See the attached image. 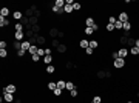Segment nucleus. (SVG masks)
Wrapping results in <instances>:
<instances>
[{
  "label": "nucleus",
  "instance_id": "1",
  "mask_svg": "<svg viewBox=\"0 0 139 103\" xmlns=\"http://www.w3.org/2000/svg\"><path fill=\"white\" fill-rule=\"evenodd\" d=\"M117 20H119V22H122V23H125V22H130V15H128V12L122 11L121 14L117 15Z\"/></svg>",
  "mask_w": 139,
  "mask_h": 103
},
{
  "label": "nucleus",
  "instance_id": "2",
  "mask_svg": "<svg viewBox=\"0 0 139 103\" xmlns=\"http://www.w3.org/2000/svg\"><path fill=\"white\" fill-rule=\"evenodd\" d=\"M117 52H119V58H124V60H127V57L130 55V49L128 48H121Z\"/></svg>",
  "mask_w": 139,
  "mask_h": 103
},
{
  "label": "nucleus",
  "instance_id": "3",
  "mask_svg": "<svg viewBox=\"0 0 139 103\" xmlns=\"http://www.w3.org/2000/svg\"><path fill=\"white\" fill-rule=\"evenodd\" d=\"M113 66H114L116 69H122V68L125 66V60H124V58H117V60H114V61H113Z\"/></svg>",
  "mask_w": 139,
  "mask_h": 103
},
{
  "label": "nucleus",
  "instance_id": "4",
  "mask_svg": "<svg viewBox=\"0 0 139 103\" xmlns=\"http://www.w3.org/2000/svg\"><path fill=\"white\" fill-rule=\"evenodd\" d=\"M47 43H48V42H47V37H45V35H42V34L37 35V46H39V48H43Z\"/></svg>",
  "mask_w": 139,
  "mask_h": 103
},
{
  "label": "nucleus",
  "instance_id": "5",
  "mask_svg": "<svg viewBox=\"0 0 139 103\" xmlns=\"http://www.w3.org/2000/svg\"><path fill=\"white\" fill-rule=\"evenodd\" d=\"M59 34H60V31H59L57 28H54V26L48 29V35H50L51 38H59Z\"/></svg>",
  "mask_w": 139,
  "mask_h": 103
},
{
  "label": "nucleus",
  "instance_id": "6",
  "mask_svg": "<svg viewBox=\"0 0 139 103\" xmlns=\"http://www.w3.org/2000/svg\"><path fill=\"white\" fill-rule=\"evenodd\" d=\"M3 92H9V94H16V92H17V86H16L14 83H11V85H8V86H5V88H3Z\"/></svg>",
  "mask_w": 139,
  "mask_h": 103
},
{
  "label": "nucleus",
  "instance_id": "7",
  "mask_svg": "<svg viewBox=\"0 0 139 103\" xmlns=\"http://www.w3.org/2000/svg\"><path fill=\"white\" fill-rule=\"evenodd\" d=\"M79 48H82V49L90 48V40H87V38H81V40H79Z\"/></svg>",
  "mask_w": 139,
  "mask_h": 103
},
{
  "label": "nucleus",
  "instance_id": "8",
  "mask_svg": "<svg viewBox=\"0 0 139 103\" xmlns=\"http://www.w3.org/2000/svg\"><path fill=\"white\" fill-rule=\"evenodd\" d=\"M3 101H6V103H12L14 101V94H9V92H3Z\"/></svg>",
  "mask_w": 139,
  "mask_h": 103
},
{
  "label": "nucleus",
  "instance_id": "9",
  "mask_svg": "<svg viewBox=\"0 0 139 103\" xmlns=\"http://www.w3.org/2000/svg\"><path fill=\"white\" fill-rule=\"evenodd\" d=\"M84 22H85V26H87V28H93V26L96 25V22H94L93 17H85Z\"/></svg>",
  "mask_w": 139,
  "mask_h": 103
},
{
  "label": "nucleus",
  "instance_id": "10",
  "mask_svg": "<svg viewBox=\"0 0 139 103\" xmlns=\"http://www.w3.org/2000/svg\"><path fill=\"white\" fill-rule=\"evenodd\" d=\"M56 49H57V52H59V54H65V52L68 51V46H67L65 43H60V45H59Z\"/></svg>",
  "mask_w": 139,
  "mask_h": 103
},
{
  "label": "nucleus",
  "instance_id": "11",
  "mask_svg": "<svg viewBox=\"0 0 139 103\" xmlns=\"http://www.w3.org/2000/svg\"><path fill=\"white\" fill-rule=\"evenodd\" d=\"M76 68H77V65L74 63V61H71V60H68L65 63V69L67 71H71V69H76Z\"/></svg>",
  "mask_w": 139,
  "mask_h": 103
},
{
  "label": "nucleus",
  "instance_id": "12",
  "mask_svg": "<svg viewBox=\"0 0 139 103\" xmlns=\"http://www.w3.org/2000/svg\"><path fill=\"white\" fill-rule=\"evenodd\" d=\"M23 15H25V14H23L22 11H14V12H12V18H14V20H22Z\"/></svg>",
  "mask_w": 139,
  "mask_h": 103
},
{
  "label": "nucleus",
  "instance_id": "13",
  "mask_svg": "<svg viewBox=\"0 0 139 103\" xmlns=\"http://www.w3.org/2000/svg\"><path fill=\"white\" fill-rule=\"evenodd\" d=\"M133 46H136V38H134V37H128V38H127V48L130 49V48H133Z\"/></svg>",
  "mask_w": 139,
  "mask_h": 103
},
{
  "label": "nucleus",
  "instance_id": "14",
  "mask_svg": "<svg viewBox=\"0 0 139 103\" xmlns=\"http://www.w3.org/2000/svg\"><path fill=\"white\" fill-rule=\"evenodd\" d=\"M23 38H25V32H14V40L23 42Z\"/></svg>",
  "mask_w": 139,
  "mask_h": 103
},
{
  "label": "nucleus",
  "instance_id": "15",
  "mask_svg": "<svg viewBox=\"0 0 139 103\" xmlns=\"http://www.w3.org/2000/svg\"><path fill=\"white\" fill-rule=\"evenodd\" d=\"M31 46H33V45L28 42V40H23V42H22V49H23V51H26V52H28Z\"/></svg>",
  "mask_w": 139,
  "mask_h": 103
},
{
  "label": "nucleus",
  "instance_id": "16",
  "mask_svg": "<svg viewBox=\"0 0 139 103\" xmlns=\"http://www.w3.org/2000/svg\"><path fill=\"white\" fill-rule=\"evenodd\" d=\"M12 48H14L16 52L20 51V49H22V42H17V40H14V42H12Z\"/></svg>",
  "mask_w": 139,
  "mask_h": 103
},
{
  "label": "nucleus",
  "instance_id": "17",
  "mask_svg": "<svg viewBox=\"0 0 139 103\" xmlns=\"http://www.w3.org/2000/svg\"><path fill=\"white\" fill-rule=\"evenodd\" d=\"M8 25H9V20L6 17H0V28H5Z\"/></svg>",
  "mask_w": 139,
  "mask_h": 103
},
{
  "label": "nucleus",
  "instance_id": "18",
  "mask_svg": "<svg viewBox=\"0 0 139 103\" xmlns=\"http://www.w3.org/2000/svg\"><path fill=\"white\" fill-rule=\"evenodd\" d=\"M8 15H9V8L3 6L2 9H0V17H8Z\"/></svg>",
  "mask_w": 139,
  "mask_h": 103
},
{
  "label": "nucleus",
  "instance_id": "19",
  "mask_svg": "<svg viewBox=\"0 0 139 103\" xmlns=\"http://www.w3.org/2000/svg\"><path fill=\"white\" fill-rule=\"evenodd\" d=\"M57 88L64 91V89L67 88V81H65V80H57Z\"/></svg>",
  "mask_w": 139,
  "mask_h": 103
},
{
  "label": "nucleus",
  "instance_id": "20",
  "mask_svg": "<svg viewBox=\"0 0 139 103\" xmlns=\"http://www.w3.org/2000/svg\"><path fill=\"white\" fill-rule=\"evenodd\" d=\"M43 63L48 66V65H53V55H45L43 57Z\"/></svg>",
  "mask_w": 139,
  "mask_h": 103
},
{
  "label": "nucleus",
  "instance_id": "21",
  "mask_svg": "<svg viewBox=\"0 0 139 103\" xmlns=\"http://www.w3.org/2000/svg\"><path fill=\"white\" fill-rule=\"evenodd\" d=\"M48 43L51 45V48H57L59 45H60V40H59V38H53L51 42H48Z\"/></svg>",
  "mask_w": 139,
  "mask_h": 103
},
{
  "label": "nucleus",
  "instance_id": "22",
  "mask_svg": "<svg viewBox=\"0 0 139 103\" xmlns=\"http://www.w3.org/2000/svg\"><path fill=\"white\" fill-rule=\"evenodd\" d=\"M97 46H99V40H96V38L90 40V48H91V49H96Z\"/></svg>",
  "mask_w": 139,
  "mask_h": 103
},
{
  "label": "nucleus",
  "instance_id": "23",
  "mask_svg": "<svg viewBox=\"0 0 139 103\" xmlns=\"http://www.w3.org/2000/svg\"><path fill=\"white\" fill-rule=\"evenodd\" d=\"M47 88H48L50 91H54V89H57V81H50V83L47 85Z\"/></svg>",
  "mask_w": 139,
  "mask_h": 103
},
{
  "label": "nucleus",
  "instance_id": "24",
  "mask_svg": "<svg viewBox=\"0 0 139 103\" xmlns=\"http://www.w3.org/2000/svg\"><path fill=\"white\" fill-rule=\"evenodd\" d=\"M37 51H39V46H37V45H33V46L29 48V51H28V54H31V55H34V54H37Z\"/></svg>",
  "mask_w": 139,
  "mask_h": 103
},
{
  "label": "nucleus",
  "instance_id": "25",
  "mask_svg": "<svg viewBox=\"0 0 139 103\" xmlns=\"http://www.w3.org/2000/svg\"><path fill=\"white\" fill-rule=\"evenodd\" d=\"M54 6H57V8H65V0H56Z\"/></svg>",
  "mask_w": 139,
  "mask_h": 103
},
{
  "label": "nucleus",
  "instance_id": "26",
  "mask_svg": "<svg viewBox=\"0 0 139 103\" xmlns=\"http://www.w3.org/2000/svg\"><path fill=\"white\" fill-rule=\"evenodd\" d=\"M130 54H131L133 57H136V55H139V48H136V46H133V48H130Z\"/></svg>",
  "mask_w": 139,
  "mask_h": 103
},
{
  "label": "nucleus",
  "instance_id": "27",
  "mask_svg": "<svg viewBox=\"0 0 139 103\" xmlns=\"http://www.w3.org/2000/svg\"><path fill=\"white\" fill-rule=\"evenodd\" d=\"M74 88H77V85H74L73 81H67V88H65V89H68V91H73Z\"/></svg>",
  "mask_w": 139,
  "mask_h": 103
},
{
  "label": "nucleus",
  "instance_id": "28",
  "mask_svg": "<svg viewBox=\"0 0 139 103\" xmlns=\"http://www.w3.org/2000/svg\"><path fill=\"white\" fill-rule=\"evenodd\" d=\"M47 72H48V74H54V72H56V66H54V65H48V66H47Z\"/></svg>",
  "mask_w": 139,
  "mask_h": 103
},
{
  "label": "nucleus",
  "instance_id": "29",
  "mask_svg": "<svg viewBox=\"0 0 139 103\" xmlns=\"http://www.w3.org/2000/svg\"><path fill=\"white\" fill-rule=\"evenodd\" d=\"M77 95H79V91H77V88H74L73 91H70V97H71V98H76Z\"/></svg>",
  "mask_w": 139,
  "mask_h": 103
},
{
  "label": "nucleus",
  "instance_id": "30",
  "mask_svg": "<svg viewBox=\"0 0 139 103\" xmlns=\"http://www.w3.org/2000/svg\"><path fill=\"white\" fill-rule=\"evenodd\" d=\"M96 77H97V78H101V80L105 78V71H102V69H101V71H97V72H96Z\"/></svg>",
  "mask_w": 139,
  "mask_h": 103
},
{
  "label": "nucleus",
  "instance_id": "31",
  "mask_svg": "<svg viewBox=\"0 0 139 103\" xmlns=\"http://www.w3.org/2000/svg\"><path fill=\"white\" fill-rule=\"evenodd\" d=\"M31 60H33V63H37V61L40 60V55H39V54H34V55H31Z\"/></svg>",
  "mask_w": 139,
  "mask_h": 103
},
{
  "label": "nucleus",
  "instance_id": "32",
  "mask_svg": "<svg viewBox=\"0 0 139 103\" xmlns=\"http://www.w3.org/2000/svg\"><path fill=\"white\" fill-rule=\"evenodd\" d=\"M74 9H73V6L71 5H65V14H71Z\"/></svg>",
  "mask_w": 139,
  "mask_h": 103
},
{
  "label": "nucleus",
  "instance_id": "33",
  "mask_svg": "<svg viewBox=\"0 0 139 103\" xmlns=\"http://www.w3.org/2000/svg\"><path fill=\"white\" fill-rule=\"evenodd\" d=\"M105 29H107L108 32H113V31H114V25H111V23H107V25H105Z\"/></svg>",
  "mask_w": 139,
  "mask_h": 103
},
{
  "label": "nucleus",
  "instance_id": "34",
  "mask_svg": "<svg viewBox=\"0 0 139 103\" xmlns=\"http://www.w3.org/2000/svg\"><path fill=\"white\" fill-rule=\"evenodd\" d=\"M16 54H17V57H19V58H22V57H25V54H28V52H26V51H23V49H20V51H17Z\"/></svg>",
  "mask_w": 139,
  "mask_h": 103
},
{
  "label": "nucleus",
  "instance_id": "35",
  "mask_svg": "<svg viewBox=\"0 0 139 103\" xmlns=\"http://www.w3.org/2000/svg\"><path fill=\"white\" fill-rule=\"evenodd\" d=\"M93 101L94 103H102V95H94L93 97Z\"/></svg>",
  "mask_w": 139,
  "mask_h": 103
},
{
  "label": "nucleus",
  "instance_id": "36",
  "mask_svg": "<svg viewBox=\"0 0 139 103\" xmlns=\"http://www.w3.org/2000/svg\"><path fill=\"white\" fill-rule=\"evenodd\" d=\"M6 46H8L6 40H0V49H6Z\"/></svg>",
  "mask_w": 139,
  "mask_h": 103
},
{
  "label": "nucleus",
  "instance_id": "37",
  "mask_svg": "<svg viewBox=\"0 0 139 103\" xmlns=\"http://www.w3.org/2000/svg\"><path fill=\"white\" fill-rule=\"evenodd\" d=\"M117 22V17H114V15H111V17H108V23H111V25H114Z\"/></svg>",
  "mask_w": 139,
  "mask_h": 103
},
{
  "label": "nucleus",
  "instance_id": "38",
  "mask_svg": "<svg viewBox=\"0 0 139 103\" xmlns=\"http://www.w3.org/2000/svg\"><path fill=\"white\" fill-rule=\"evenodd\" d=\"M122 26H124V23H122V22H119V20L114 23V29H122Z\"/></svg>",
  "mask_w": 139,
  "mask_h": 103
},
{
  "label": "nucleus",
  "instance_id": "39",
  "mask_svg": "<svg viewBox=\"0 0 139 103\" xmlns=\"http://www.w3.org/2000/svg\"><path fill=\"white\" fill-rule=\"evenodd\" d=\"M84 32H85L87 35H91L94 31H93V28H87V26H85V28H84Z\"/></svg>",
  "mask_w": 139,
  "mask_h": 103
},
{
  "label": "nucleus",
  "instance_id": "40",
  "mask_svg": "<svg viewBox=\"0 0 139 103\" xmlns=\"http://www.w3.org/2000/svg\"><path fill=\"white\" fill-rule=\"evenodd\" d=\"M0 57H2V58H6V57H8V51H6V49H0Z\"/></svg>",
  "mask_w": 139,
  "mask_h": 103
},
{
  "label": "nucleus",
  "instance_id": "41",
  "mask_svg": "<svg viewBox=\"0 0 139 103\" xmlns=\"http://www.w3.org/2000/svg\"><path fill=\"white\" fill-rule=\"evenodd\" d=\"M81 8H82V5H81V3H79V2H74V5H73V9H74V11H79Z\"/></svg>",
  "mask_w": 139,
  "mask_h": 103
},
{
  "label": "nucleus",
  "instance_id": "42",
  "mask_svg": "<svg viewBox=\"0 0 139 103\" xmlns=\"http://www.w3.org/2000/svg\"><path fill=\"white\" fill-rule=\"evenodd\" d=\"M85 54H87L88 57H91V55L94 54V49H91V48H87V49H85Z\"/></svg>",
  "mask_w": 139,
  "mask_h": 103
},
{
  "label": "nucleus",
  "instance_id": "43",
  "mask_svg": "<svg viewBox=\"0 0 139 103\" xmlns=\"http://www.w3.org/2000/svg\"><path fill=\"white\" fill-rule=\"evenodd\" d=\"M111 58H113V61L117 60V58H119V52H117V51H113V52H111Z\"/></svg>",
  "mask_w": 139,
  "mask_h": 103
},
{
  "label": "nucleus",
  "instance_id": "44",
  "mask_svg": "<svg viewBox=\"0 0 139 103\" xmlns=\"http://www.w3.org/2000/svg\"><path fill=\"white\" fill-rule=\"evenodd\" d=\"M53 94H54L56 97H60V95H62V89H59V88H57V89L53 91Z\"/></svg>",
  "mask_w": 139,
  "mask_h": 103
},
{
  "label": "nucleus",
  "instance_id": "45",
  "mask_svg": "<svg viewBox=\"0 0 139 103\" xmlns=\"http://www.w3.org/2000/svg\"><path fill=\"white\" fill-rule=\"evenodd\" d=\"M37 54L40 55V57H45V48H39V51H37Z\"/></svg>",
  "mask_w": 139,
  "mask_h": 103
},
{
  "label": "nucleus",
  "instance_id": "46",
  "mask_svg": "<svg viewBox=\"0 0 139 103\" xmlns=\"http://www.w3.org/2000/svg\"><path fill=\"white\" fill-rule=\"evenodd\" d=\"M136 48H139V38H136Z\"/></svg>",
  "mask_w": 139,
  "mask_h": 103
},
{
  "label": "nucleus",
  "instance_id": "47",
  "mask_svg": "<svg viewBox=\"0 0 139 103\" xmlns=\"http://www.w3.org/2000/svg\"><path fill=\"white\" fill-rule=\"evenodd\" d=\"M16 103H22V100H20V98H17V100H16Z\"/></svg>",
  "mask_w": 139,
  "mask_h": 103
},
{
  "label": "nucleus",
  "instance_id": "48",
  "mask_svg": "<svg viewBox=\"0 0 139 103\" xmlns=\"http://www.w3.org/2000/svg\"><path fill=\"white\" fill-rule=\"evenodd\" d=\"M127 103H133V101H131V100H128V101H127Z\"/></svg>",
  "mask_w": 139,
  "mask_h": 103
},
{
  "label": "nucleus",
  "instance_id": "49",
  "mask_svg": "<svg viewBox=\"0 0 139 103\" xmlns=\"http://www.w3.org/2000/svg\"><path fill=\"white\" fill-rule=\"evenodd\" d=\"M90 103H94V101H93V100H91V101H90Z\"/></svg>",
  "mask_w": 139,
  "mask_h": 103
}]
</instances>
